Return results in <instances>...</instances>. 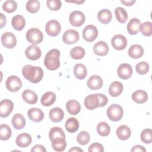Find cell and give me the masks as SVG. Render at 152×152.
Returning <instances> with one entry per match:
<instances>
[{"mask_svg":"<svg viewBox=\"0 0 152 152\" xmlns=\"http://www.w3.org/2000/svg\"><path fill=\"white\" fill-rule=\"evenodd\" d=\"M141 23L137 18H133L130 20L127 25V30L131 35H135L140 30Z\"/></svg>","mask_w":152,"mask_h":152,"instance_id":"ffe728a7","label":"cell"},{"mask_svg":"<svg viewBox=\"0 0 152 152\" xmlns=\"http://www.w3.org/2000/svg\"><path fill=\"white\" fill-rule=\"evenodd\" d=\"M123 91V84L119 81L112 82L109 87V93L112 97L119 96Z\"/></svg>","mask_w":152,"mask_h":152,"instance_id":"cb8c5ba5","label":"cell"},{"mask_svg":"<svg viewBox=\"0 0 152 152\" xmlns=\"http://www.w3.org/2000/svg\"><path fill=\"white\" fill-rule=\"evenodd\" d=\"M22 98L26 103L33 104L36 103L37 101V96L36 93L31 90H25L22 93Z\"/></svg>","mask_w":152,"mask_h":152,"instance_id":"d4e9b609","label":"cell"},{"mask_svg":"<svg viewBox=\"0 0 152 152\" xmlns=\"http://www.w3.org/2000/svg\"><path fill=\"white\" fill-rule=\"evenodd\" d=\"M86 20V17L83 12L80 11L72 12L69 16V21L71 25L75 27H80L83 24Z\"/></svg>","mask_w":152,"mask_h":152,"instance_id":"ba28073f","label":"cell"},{"mask_svg":"<svg viewBox=\"0 0 152 152\" xmlns=\"http://www.w3.org/2000/svg\"><path fill=\"white\" fill-rule=\"evenodd\" d=\"M26 10L30 13H36L40 9V2L37 0H30L26 3Z\"/></svg>","mask_w":152,"mask_h":152,"instance_id":"f35d334b","label":"cell"},{"mask_svg":"<svg viewBox=\"0 0 152 152\" xmlns=\"http://www.w3.org/2000/svg\"><path fill=\"white\" fill-rule=\"evenodd\" d=\"M142 34L145 36H150L152 34V24L150 21H147L141 24L140 30Z\"/></svg>","mask_w":152,"mask_h":152,"instance_id":"ee69618b","label":"cell"},{"mask_svg":"<svg viewBox=\"0 0 152 152\" xmlns=\"http://www.w3.org/2000/svg\"><path fill=\"white\" fill-rule=\"evenodd\" d=\"M97 96L99 97V106L100 107H103L108 102V99L107 97L103 94H101V93H97Z\"/></svg>","mask_w":152,"mask_h":152,"instance_id":"c3c4849f","label":"cell"},{"mask_svg":"<svg viewBox=\"0 0 152 152\" xmlns=\"http://www.w3.org/2000/svg\"><path fill=\"white\" fill-rule=\"evenodd\" d=\"M1 26L0 27L1 28H2L4 26H5L6 25V23H7V19H6V17L2 14V13H1Z\"/></svg>","mask_w":152,"mask_h":152,"instance_id":"816d5d0a","label":"cell"},{"mask_svg":"<svg viewBox=\"0 0 152 152\" xmlns=\"http://www.w3.org/2000/svg\"><path fill=\"white\" fill-rule=\"evenodd\" d=\"M85 55V50L80 46L73 48L70 51V56L74 59H82Z\"/></svg>","mask_w":152,"mask_h":152,"instance_id":"74e56055","label":"cell"},{"mask_svg":"<svg viewBox=\"0 0 152 152\" xmlns=\"http://www.w3.org/2000/svg\"><path fill=\"white\" fill-rule=\"evenodd\" d=\"M66 109L70 115H75L80 112L81 105L75 100H69L66 104Z\"/></svg>","mask_w":152,"mask_h":152,"instance_id":"7402d4cb","label":"cell"},{"mask_svg":"<svg viewBox=\"0 0 152 152\" xmlns=\"http://www.w3.org/2000/svg\"><path fill=\"white\" fill-rule=\"evenodd\" d=\"M117 72L119 77L123 80H127L132 76V69L131 65L124 63L118 66Z\"/></svg>","mask_w":152,"mask_h":152,"instance_id":"4fadbf2b","label":"cell"},{"mask_svg":"<svg viewBox=\"0 0 152 152\" xmlns=\"http://www.w3.org/2000/svg\"><path fill=\"white\" fill-rule=\"evenodd\" d=\"M22 74L24 77L33 83L40 82L43 77V71L39 66H34L31 65H26L22 69Z\"/></svg>","mask_w":152,"mask_h":152,"instance_id":"6da1fadb","label":"cell"},{"mask_svg":"<svg viewBox=\"0 0 152 152\" xmlns=\"http://www.w3.org/2000/svg\"><path fill=\"white\" fill-rule=\"evenodd\" d=\"M61 30V27L60 23L55 20H49L46 24L45 30L46 33L52 37H55L58 36Z\"/></svg>","mask_w":152,"mask_h":152,"instance_id":"52a82bcc","label":"cell"},{"mask_svg":"<svg viewBox=\"0 0 152 152\" xmlns=\"http://www.w3.org/2000/svg\"><path fill=\"white\" fill-rule=\"evenodd\" d=\"M131 151L132 152L133 151H140V152H145L146 151V150L145 148L142 146V145H137L134 147H133L132 148V149L131 150Z\"/></svg>","mask_w":152,"mask_h":152,"instance_id":"f907efd6","label":"cell"},{"mask_svg":"<svg viewBox=\"0 0 152 152\" xmlns=\"http://www.w3.org/2000/svg\"><path fill=\"white\" fill-rule=\"evenodd\" d=\"M144 54L143 48L137 44L132 45L128 50L129 56L133 59H138L141 58Z\"/></svg>","mask_w":152,"mask_h":152,"instance_id":"603a6c76","label":"cell"},{"mask_svg":"<svg viewBox=\"0 0 152 152\" xmlns=\"http://www.w3.org/2000/svg\"><path fill=\"white\" fill-rule=\"evenodd\" d=\"M90 140V137L89 134L86 131H82L78 133L77 135V142L82 145H85L87 144Z\"/></svg>","mask_w":152,"mask_h":152,"instance_id":"60d3db41","label":"cell"},{"mask_svg":"<svg viewBox=\"0 0 152 152\" xmlns=\"http://www.w3.org/2000/svg\"><path fill=\"white\" fill-rule=\"evenodd\" d=\"M11 122L13 126L16 129H21L26 125L25 118L20 113L15 114L11 119Z\"/></svg>","mask_w":152,"mask_h":152,"instance_id":"f546056e","label":"cell"},{"mask_svg":"<svg viewBox=\"0 0 152 152\" xmlns=\"http://www.w3.org/2000/svg\"><path fill=\"white\" fill-rule=\"evenodd\" d=\"M1 43L2 45L8 49L14 48L17 44L15 36L11 32H5L1 36Z\"/></svg>","mask_w":152,"mask_h":152,"instance_id":"9c48e42d","label":"cell"},{"mask_svg":"<svg viewBox=\"0 0 152 152\" xmlns=\"http://www.w3.org/2000/svg\"><path fill=\"white\" fill-rule=\"evenodd\" d=\"M31 137L30 135L27 133H22L19 134L15 140L16 144L21 148L28 147L31 143Z\"/></svg>","mask_w":152,"mask_h":152,"instance_id":"d6986e66","label":"cell"},{"mask_svg":"<svg viewBox=\"0 0 152 152\" xmlns=\"http://www.w3.org/2000/svg\"><path fill=\"white\" fill-rule=\"evenodd\" d=\"M69 152H71V151H76V152H83V150H82V149H81V148H80L79 147H74L73 148H71V149H69Z\"/></svg>","mask_w":152,"mask_h":152,"instance_id":"db71d44e","label":"cell"},{"mask_svg":"<svg viewBox=\"0 0 152 152\" xmlns=\"http://www.w3.org/2000/svg\"><path fill=\"white\" fill-rule=\"evenodd\" d=\"M27 115L31 121L35 122L42 121L44 118L43 112L41 109L36 107L30 109L27 112Z\"/></svg>","mask_w":152,"mask_h":152,"instance_id":"ac0fdd59","label":"cell"},{"mask_svg":"<svg viewBox=\"0 0 152 152\" xmlns=\"http://www.w3.org/2000/svg\"><path fill=\"white\" fill-rule=\"evenodd\" d=\"M141 141L145 144H150L152 142V131L151 129H144L140 135Z\"/></svg>","mask_w":152,"mask_h":152,"instance_id":"7bdbcfd3","label":"cell"},{"mask_svg":"<svg viewBox=\"0 0 152 152\" xmlns=\"http://www.w3.org/2000/svg\"><path fill=\"white\" fill-rule=\"evenodd\" d=\"M121 3H122L123 4H124L126 6H131L135 2V0H130V1H121Z\"/></svg>","mask_w":152,"mask_h":152,"instance_id":"f5cc1de1","label":"cell"},{"mask_svg":"<svg viewBox=\"0 0 152 152\" xmlns=\"http://www.w3.org/2000/svg\"><path fill=\"white\" fill-rule=\"evenodd\" d=\"M115 14L116 20L121 23H125L128 20V14L122 7H117L115 10Z\"/></svg>","mask_w":152,"mask_h":152,"instance_id":"e575fe53","label":"cell"},{"mask_svg":"<svg viewBox=\"0 0 152 152\" xmlns=\"http://www.w3.org/2000/svg\"><path fill=\"white\" fill-rule=\"evenodd\" d=\"M87 86L92 90H99L103 86V80L99 75H93L87 80Z\"/></svg>","mask_w":152,"mask_h":152,"instance_id":"2e32d148","label":"cell"},{"mask_svg":"<svg viewBox=\"0 0 152 152\" xmlns=\"http://www.w3.org/2000/svg\"><path fill=\"white\" fill-rule=\"evenodd\" d=\"M79 40L78 32L75 30H68L62 36L63 42L68 45H71L76 43Z\"/></svg>","mask_w":152,"mask_h":152,"instance_id":"7c38bea8","label":"cell"},{"mask_svg":"<svg viewBox=\"0 0 152 152\" xmlns=\"http://www.w3.org/2000/svg\"><path fill=\"white\" fill-rule=\"evenodd\" d=\"M51 141L52 148L56 151H62L66 147L65 138H63L62 137H56L53 139Z\"/></svg>","mask_w":152,"mask_h":152,"instance_id":"4dcf8cb0","label":"cell"},{"mask_svg":"<svg viewBox=\"0 0 152 152\" xmlns=\"http://www.w3.org/2000/svg\"><path fill=\"white\" fill-rule=\"evenodd\" d=\"M60 51L56 49L50 50L46 55L44 59V65L50 71L57 69L60 65Z\"/></svg>","mask_w":152,"mask_h":152,"instance_id":"7a4b0ae2","label":"cell"},{"mask_svg":"<svg viewBox=\"0 0 152 152\" xmlns=\"http://www.w3.org/2000/svg\"><path fill=\"white\" fill-rule=\"evenodd\" d=\"M14 107L13 102L10 99H4L0 103V116L6 118L12 112Z\"/></svg>","mask_w":152,"mask_h":152,"instance_id":"30bf717a","label":"cell"},{"mask_svg":"<svg viewBox=\"0 0 152 152\" xmlns=\"http://www.w3.org/2000/svg\"><path fill=\"white\" fill-rule=\"evenodd\" d=\"M132 99L137 103H144L148 99V94L146 91L142 90H138L132 94Z\"/></svg>","mask_w":152,"mask_h":152,"instance_id":"4316f807","label":"cell"},{"mask_svg":"<svg viewBox=\"0 0 152 152\" xmlns=\"http://www.w3.org/2000/svg\"><path fill=\"white\" fill-rule=\"evenodd\" d=\"M93 52L98 56H105L109 52L108 45L104 41L97 42L93 46Z\"/></svg>","mask_w":152,"mask_h":152,"instance_id":"e0dca14e","label":"cell"},{"mask_svg":"<svg viewBox=\"0 0 152 152\" xmlns=\"http://www.w3.org/2000/svg\"><path fill=\"white\" fill-rule=\"evenodd\" d=\"M111 43L115 49L121 50L126 48L127 45V40L124 36L122 34H116L112 38Z\"/></svg>","mask_w":152,"mask_h":152,"instance_id":"8fae6325","label":"cell"},{"mask_svg":"<svg viewBox=\"0 0 152 152\" xmlns=\"http://www.w3.org/2000/svg\"><path fill=\"white\" fill-rule=\"evenodd\" d=\"M97 132L102 137H106L108 135L110 132V127L109 125L104 122H101L97 125Z\"/></svg>","mask_w":152,"mask_h":152,"instance_id":"d590c367","label":"cell"},{"mask_svg":"<svg viewBox=\"0 0 152 152\" xmlns=\"http://www.w3.org/2000/svg\"><path fill=\"white\" fill-rule=\"evenodd\" d=\"M56 137H62L65 138V135L64 131L60 127L55 126L52 128L49 132V138L50 141Z\"/></svg>","mask_w":152,"mask_h":152,"instance_id":"8d00e7d4","label":"cell"},{"mask_svg":"<svg viewBox=\"0 0 152 152\" xmlns=\"http://www.w3.org/2000/svg\"><path fill=\"white\" fill-rule=\"evenodd\" d=\"M26 37L28 42L34 45L40 43L43 39L42 32L37 28L29 29L26 33Z\"/></svg>","mask_w":152,"mask_h":152,"instance_id":"277c9868","label":"cell"},{"mask_svg":"<svg viewBox=\"0 0 152 152\" xmlns=\"http://www.w3.org/2000/svg\"><path fill=\"white\" fill-rule=\"evenodd\" d=\"M65 127L68 132L73 133L78 129L79 122L76 118H69L66 121Z\"/></svg>","mask_w":152,"mask_h":152,"instance_id":"836d02e7","label":"cell"},{"mask_svg":"<svg viewBox=\"0 0 152 152\" xmlns=\"http://www.w3.org/2000/svg\"><path fill=\"white\" fill-rule=\"evenodd\" d=\"M116 133L119 139L121 140H126L130 137L131 131L128 126L123 125L117 128Z\"/></svg>","mask_w":152,"mask_h":152,"instance_id":"484cf974","label":"cell"},{"mask_svg":"<svg viewBox=\"0 0 152 152\" xmlns=\"http://www.w3.org/2000/svg\"><path fill=\"white\" fill-rule=\"evenodd\" d=\"M56 100V94L52 91H48L43 94L41 98V103L44 106H50L54 103Z\"/></svg>","mask_w":152,"mask_h":152,"instance_id":"83f0119b","label":"cell"},{"mask_svg":"<svg viewBox=\"0 0 152 152\" xmlns=\"http://www.w3.org/2000/svg\"><path fill=\"white\" fill-rule=\"evenodd\" d=\"M135 69L138 74L144 75L149 70V65L146 62H140L135 66Z\"/></svg>","mask_w":152,"mask_h":152,"instance_id":"f6af8a7d","label":"cell"},{"mask_svg":"<svg viewBox=\"0 0 152 152\" xmlns=\"http://www.w3.org/2000/svg\"><path fill=\"white\" fill-rule=\"evenodd\" d=\"M88 151L89 152H103L104 151V148L101 144L99 142H94L89 146Z\"/></svg>","mask_w":152,"mask_h":152,"instance_id":"7dc6e473","label":"cell"},{"mask_svg":"<svg viewBox=\"0 0 152 152\" xmlns=\"http://www.w3.org/2000/svg\"><path fill=\"white\" fill-rule=\"evenodd\" d=\"M25 55L28 59L35 61L40 58L42 52L38 46L34 45H31L26 49Z\"/></svg>","mask_w":152,"mask_h":152,"instance_id":"5bb4252c","label":"cell"},{"mask_svg":"<svg viewBox=\"0 0 152 152\" xmlns=\"http://www.w3.org/2000/svg\"><path fill=\"white\" fill-rule=\"evenodd\" d=\"M123 115L124 110L119 104H113L107 109V115L112 121L116 122L119 121L122 118Z\"/></svg>","mask_w":152,"mask_h":152,"instance_id":"3957f363","label":"cell"},{"mask_svg":"<svg viewBox=\"0 0 152 152\" xmlns=\"http://www.w3.org/2000/svg\"><path fill=\"white\" fill-rule=\"evenodd\" d=\"M5 86L8 90L11 92L18 91L22 87V81L16 75H11L6 80Z\"/></svg>","mask_w":152,"mask_h":152,"instance_id":"5b68a950","label":"cell"},{"mask_svg":"<svg viewBox=\"0 0 152 152\" xmlns=\"http://www.w3.org/2000/svg\"><path fill=\"white\" fill-rule=\"evenodd\" d=\"M1 140L6 141L10 139L11 136V129L10 127L6 124H1L0 126Z\"/></svg>","mask_w":152,"mask_h":152,"instance_id":"ab89813d","label":"cell"},{"mask_svg":"<svg viewBox=\"0 0 152 152\" xmlns=\"http://www.w3.org/2000/svg\"><path fill=\"white\" fill-rule=\"evenodd\" d=\"M31 152H37V151L46 152V150L43 145L40 144H36L33 147H32V148L31 149Z\"/></svg>","mask_w":152,"mask_h":152,"instance_id":"681fc988","label":"cell"},{"mask_svg":"<svg viewBox=\"0 0 152 152\" xmlns=\"http://www.w3.org/2000/svg\"><path fill=\"white\" fill-rule=\"evenodd\" d=\"M97 18L99 21L102 24H106L109 23L112 18V12L110 10L107 9H103L99 11L97 14Z\"/></svg>","mask_w":152,"mask_h":152,"instance_id":"1f68e13d","label":"cell"},{"mask_svg":"<svg viewBox=\"0 0 152 152\" xmlns=\"http://www.w3.org/2000/svg\"><path fill=\"white\" fill-rule=\"evenodd\" d=\"M2 9L8 13H12L14 12L17 8V4L15 1L12 0L6 1L2 4Z\"/></svg>","mask_w":152,"mask_h":152,"instance_id":"b9f144b4","label":"cell"},{"mask_svg":"<svg viewBox=\"0 0 152 152\" xmlns=\"http://www.w3.org/2000/svg\"><path fill=\"white\" fill-rule=\"evenodd\" d=\"M74 73L75 77L79 80H83L87 74V68L82 64H77L74 66Z\"/></svg>","mask_w":152,"mask_h":152,"instance_id":"d6a6232c","label":"cell"},{"mask_svg":"<svg viewBox=\"0 0 152 152\" xmlns=\"http://www.w3.org/2000/svg\"><path fill=\"white\" fill-rule=\"evenodd\" d=\"M50 119L53 122H59L61 121L64 116V112L60 107H54L52 109L49 113Z\"/></svg>","mask_w":152,"mask_h":152,"instance_id":"44dd1931","label":"cell"},{"mask_svg":"<svg viewBox=\"0 0 152 152\" xmlns=\"http://www.w3.org/2000/svg\"><path fill=\"white\" fill-rule=\"evenodd\" d=\"M98 36V30L94 25L89 24L86 26L83 30L84 39L88 42L94 41Z\"/></svg>","mask_w":152,"mask_h":152,"instance_id":"8992f818","label":"cell"},{"mask_svg":"<svg viewBox=\"0 0 152 152\" xmlns=\"http://www.w3.org/2000/svg\"><path fill=\"white\" fill-rule=\"evenodd\" d=\"M46 4L49 9L52 11L59 10L62 5L61 2L59 0H48L46 1Z\"/></svg>","mask_w":152,"mask_h":152,"instance_id":"bcb514c9","label":"cell"},{"mask_svg":"<svg viewBox=\"0 0 152 152\" xmlns=\"http://www.w3.org/2000/svg\"><path fill=\"white\" fill-rule=\"evenodd\" d=\"M84 105L88 110H94L99 106V100L97 94H91L86 96L84 99Z\"/></svg>","mask_w":152,"mask_h":152,"instance_id":"9a60e30c","label":"cell"},{"mask_svg":"<svg viewBox=\"0 0 152 152\" xmlns=\"http://www.w3.org/2000/svg\"><path fill=\"white\" fill-rule=\"evenodd\" d=\"M11 24L15 30L17 31H21L25 27V19L23 15H17L12 17L11 20Z\"/></svg>","mask_w":152,"mask_h":152,"instance_id":"f1b7e54d","label":"cell"}]
</instances>
